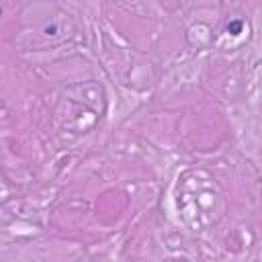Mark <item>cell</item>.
<instances>
[{"instance_id": "1", "label": "cell", "mask_w": 262, "mask_h": 262, "mask_svg": "<svg viewBox=\"0 0 262 262\" xmlns=\"http://www.w3.org/2000/svg\"><path fill=\"white\" fill-rule=\"evenodd\" d=\"M242 29V23H232V25H227V31H232V35H238Z\"/></svg>"}]
</instances>
